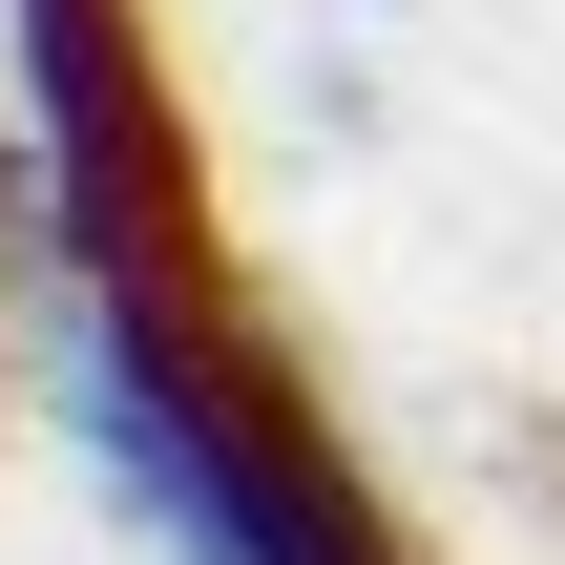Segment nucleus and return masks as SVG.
<instances>
[{
	"instance_id": "1",
	"label": "nucleus",
	"mask_w": 565,
	"mask_h": 565,
	"mask_svg": "<svg viewBox=\"0 0 565 565\" xmlns=\"http://www.w3.org/2000/svg\"><path fill=\"white\" fill-rule=\"evenodd\" d=\"M42 398L84 440V482L147 524L168 565H419L377 524V482L315 440V398L210 315V273H63L42 315Z\"/></svg>"
},
{
	"instance_id": "2",
	"label": "nucleus",
	"mask_w": 565,
	"mask_h": 565,
	"mask_svg": "<svg viewBox=\"0 0 565 565\" xmlns=\"http://www.w3.org/2000/svg\"><path fill=\"white\" fill-rule=\"evenodd\" d=\"M0 84H21V189H42V252L63 273H210V210H189V105L147 63L126 0H0Z\"/></svg>"
},
{
	"instance_id": "3",
	"label": "nucleus",
	"mask_w": 565,
	"mask_h": 565,
	"mask_svg": "<svg viewBox=\"0 0 565 565\" xmlns=\"http://www.w3.org/2000/svg\"><path fill=\"white\" fill-rule=\"evenodd\" d=\"M356 21H398V0H356Z\"/></svg>"
}]
</instances>
